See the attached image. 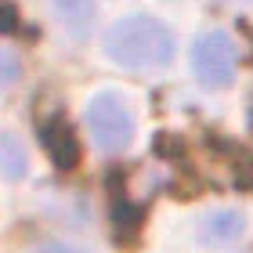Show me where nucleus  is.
Listing matches in <instances>:
<instances>
[{
	"label": "nucleus",
	"mask_w": 253,
	"mask_h": 253,
	"mask_svg": "<svg viewBox=\"0 0 253 253\" xmlns=\"http://www.w3.org/2000/svg\"><path fill=\"white\" fill-rule=\"evenodd\" d=\"M0 174H4L7 181H18L22 174H26V156H22V145L15 141V137H7V141L0 145Z\"/></svg>",
	"instance_id": "7"
},
{
	"label": "nucleus",
	"mask_w": 253,
	"mask_h": 253,
	"mask_svg": "<svg viewBox=\"0 0 253 253\" xmlns=\"http://www.w3.org/2000/svg\"><path fill=\"white\" fill-rule=\"evenodd\" d=\"M40 141H43L51 163L58 167V170H73L80 163V141H76L73 126H69V120L62 116V112H58V116H51V120H43Z\"/></svg>",
	"instance_id": "4"
},
{
	"label": "nucleus",
	"mask_w": 253,
	"mask_h": 253,
	"mask_svg": "<svg viewBox=\"0 0 253 253\" xmlns=\"http://www.w3.org/2000/svg\"><path fill=\"white\" fill-rule=\"evenodd\" d=\"M192 69L203 87L221 90L235 80V40L221 29H210L192 47Z\"/></svg>",
	"instance_id": "3"
},
{
	"label": "nucleus",
	"mask_w": 253,
	"mask_h": 253,
	"mask_svg": "<svg viewBox=\"0 0 253 253\" xmlns=\"http://www.w3.org/2000/svg\"><path fill=\"white\" fill-rule=\"evenodd\" d=\"M105 54L123 69L148 73L174 62V33L152 15H126L105 33Z\"/></svg>",
	"instance_id": "1"
},
{
	"label": "nucleus",
	"mask_w": 253,
	"mask_h": 253,
	"mask_svg": "<svg viewBox=\"0 0 253 253\" xmlns=\"http://www.w3.org/2000/svg\"><path fill=\"white\" fill-rule=\"evenodd\" d=\"M243 213H235V210H221V213H213V217H206V224H203V239H210V243H232V239L243 235Z\"/></svg>",
	"instance_id": "6"
},
{
	"label": "nucleus",
	"mask_w": 253,
	"mask_h": 253,
	"mask_svg": "<svg viewBox=\"0 0 253 253\" xmlns=\"http://www.w3.org/2000/svg\"><path fill=\"white\" fill-rule=\"evenodd\" d=\"M51 7H54V15H58L62 29L76 40H84L90 33L94 15H98V0H51Z\"/></svg>",
	"instance_id": "5"
},
{
	"label": "nucleus",
	"mask_w": 253,
	"mask_h": 253,
	"mask_svg": "<svg viewBox=\"0 0 253 253\" xmlns=\"http://www.w3.org/2000/svg\"><path fill=\"white\" fill-rule=\"evenodd\" d=\"M40 253H87V250H76V246H62V243H47V246H40Z\"/></svg>",
	"instance_id": "10"
},
{
	"label": "nucleus",
	"mask_w": 253,
	"mask_h": 253,
	"mask_svg": "<svg viewBox=\"0 0 253 253\" xmlns=\"http://www.w3.org/2000/svg\"><path fill=\"white\" fill-rule=\"evenodd\" d=\"M18 76H22L18 54L7 51V47H0V90H11V87L18 84Z\"/></svg>",
	"instance_id": "8"
},
{
	"label": "nucleus",
	"mask_w": 253,
	"mask_h": 253,
	"mask_svg": "<svg viewBox=\"0 0 253 253\" xmlns=\"http://www.w3.org/2000/svg\"><path fill=\"white\" fill-rule=\"evenodd\" d=\"M87 130L94 137L101 152H123L134 137V116L126 109V101L116 94H98L87 105Z\"/></svg>",
	"instance_id": "2"
},
{
	"label": "nucleus",
	"mask_w": 253,
	"mask_h": 253,
	"mask_svg": "<svg viewBox=\"0 0 253 253\" xmlns=\"http://www.w3.org/2000/svg\"><path fill=\"white\" fill-rule=\"evenodd\" d=\"M0 29H15V7L7 0H0Z\"/></svg>",
	"instance_id": "9"
}]
</instances>
